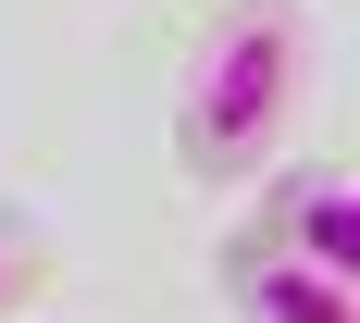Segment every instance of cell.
Returning <instances> with one entry per match:
<instances>
[{
	"label": "cell",
	"instance_id": "6da1fadb",
	"mask_svg": "<svg viewBox=\"0 0 360 323\" xmlns=\"http://www.w3.org/2000/svg\"><path fill=\"white\" fill-rule=\"evenodd\" d=\"M298 112H311V0H212L174 75V175L186 186L274 175Z\"/></svg>",
	"mask_w": 360,
	"mask_h": 323
},
{
	"label": "cell",
	"instance_id": "7a4b0ae2",
	"mask_svg": "<svg viewBox=\"0 0 360 323\" xmlns=\"http://www.w3.org/2000/svg\"><path fill=\"white\" fill-rule=\"evenodd\" d=\"M249 236H261V249H286V261H323V274H360V162H348V149L274 162Z\"/></svg>",
	"mask_w": 360,
	"mask_h": 323
},
{
	"label": "cell",
	"instance_id": "3957f363",
	"mask_svg": "<svg viewBox=\"0 0 360 323\" xmlns=\"http://www.w3.org/2000/svg\"><path fill=\"white\" fill-rule=\"evenodd\" d=\"M224 311L236 323H360V274L286 261V249H261V236H224Z\"/></svg>",
	"mask_w": 360,
	"mask_h": 323
},
{
	"label": "cell",
	"instance_id": "277c9868",
	"mask_svg": "<svg viewBox=\"0 0 360 323\" xmlns=\"http://www.w3.org/2000/svg\"><path fill=\"white\" fill-rule=\"evenodd\" d=\"M37 286H50V249H37V224H25V212H0V323L25 311Z\"/></svg>",
	"mask_w": 360,
	"mask_h": 323
}]
</instances>
